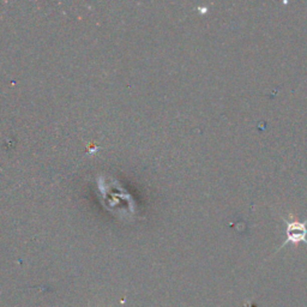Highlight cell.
<instances>
[{"label":"cell","mask_w":307,"mask_h":307,"mask_svg":"<svg viewBox=\"0 0 307 307\" xmlns=\"http://www.w3.org/2000/svg\"><path fill=\"white\" fill-rule=\"evenodd\" d=\"M285 223H287V229H285L287 239L277 251H280L282 247L287 246L288 244L296 245L299 242L307 244V220L303 221V222H300V221H289L288 222V221H285Z\"/></svg>","instance_id":"6da1fadb"}]
</instances>
